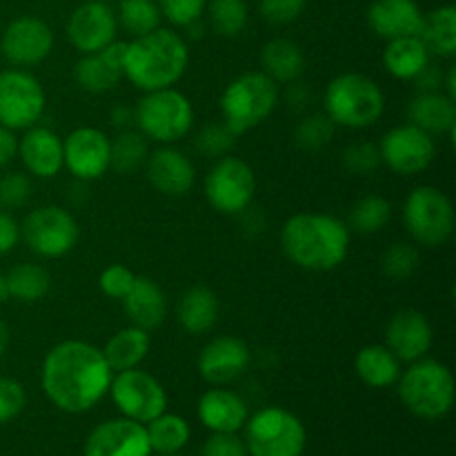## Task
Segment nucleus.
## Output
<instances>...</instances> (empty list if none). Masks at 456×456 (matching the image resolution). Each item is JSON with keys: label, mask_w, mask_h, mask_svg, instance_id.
I'll list each match as a JSON object with an SVG mask.
<instances>
[{"label": "nucleus", "mask_w": 456, "mask_h": 456, "mask_svg": "<svg viewBox=\"0 0 456 456\" xmlns=\"http://www.w3.org/2000/svg\"><path fill=\"white\" fill-rule=\"evenodd\" d=\"M114 372L102 350L85 341H62L47 352L40 370L45 396L67 414H83L110 392Z\"/></svg>", "instance_id": "obj_1"}, {"label": "nucleus", "mask_w": 456, "mask_h": 456, "mask_svg": "<svg viewBox=\"0 0 456 456\" xmlns=\"http://www.w3.org/2000/svg\"><path fill=\"white\" fill-rule=\"evenodd\" d=\"M281 248L301 270H337L350 252V227L332 214H294L281 227Z\"/></svg>", "instance_id": "obj_2"}, {"label": "nucleus", "mask_w": 456, "mask_h": 456, "mask_svg": "<svg viewBox=\"0 0 456 456\" xmlns=\"http://www.w3.org/2000/svg\"><path fill=\"white\" fill-rule=\"evenodd\" d=\"M190 65L187 43L172 29H154L127 43L123 76L141 92L174 87Z\"/></svg>", "instance_id": "obj_3"}, {"label": "nucleus", "mask_w": 456, "mask_h": 456, "mask_svg": "<svg viewBox=\"0 0 456 456\" xmlns=\"http://www.w3.org/2000/svg\"><path fill=\"white\" fill-rule=\"evenodd\" d=\"M323 110L337 127H372L386 111V94L377 80L368 76L354 71L341 74L325 87Z\"/></svg>", "instance_id": "obj_4"}, {"label": "nucleus", "mask_w": 456, "mask_h": 456, "mask_svg": "<svg viewBox=\"0 0 456 456\" xmlns=\"http://www.w3.org/2000/svg\"><path fill=\"white\" fill-rule=\"evenodd\" d=\"M399 396L405 408L419 419L436 421L448 417L454 405V377L448 365L435 359L410 363L399 377Z\"/></svg>", "instance_id": "obj_5"}, {"label": "nucleus", "mask_w": 456, "mask_h": 456, "mask_svg": "<svg viewBox=\"0 0 456 456\" xmlns=\"http://www.w3.org/2000/svg\"><path fill=\"white\" fill-rule=\"evenodd\" d=\"M279 105V83L263 71H245L221 94L223 123L240 136L267 120Z\"/></svg>", "instance_id": "obj_6"}, {"label": "nucleus", "mask_w": 456, "mask_h": 456, "mask_svg": "<svg viewBox=\"0 0 456 456\" xmlns=\"http://www.w3.org/2000/svg\"><path fill=\"white\" fill-rule=\"evenodd\" d=\"M134 123L147 141L174 145L190 134L194 125V107L185 94L174 87L145 92L134 107Z\"/></svg>", "instance_id": "obj_7"}, {"label": "nucleus", "mask_w": 456, "mask_h": 456, "mask_svg": "<svg viewBox=\"0 0 456 456\" xmlns=\"http://www.w3.org/2000/svg\"><path fill=\"white\" fill-rule=\"evenodd\" d=\"M307 432L289 410L270 405L245 421V448L249 456H303Z\"/></svg>", "instance_id": "obj_8"}, {"label": "nucleus", "mask_w": 456, "mask_h": 456, "mask_svg": "<svg viewBox=\"0 0 456 456\" xmlns=\"http://www.w3.org/2000/svg\"><path fill=\"white\" fill-rule=\"evenodd\" d=\"M403 223L408 234L426 248H439L454 234L452 200L435 185H421L410 191L403 205Z\"/></svg>", "instance_id": "obj_9"}, {"label": "nucleus", "mask_w": 456, "mask_h": 456, "mask_svg": "<svg viewBox=\"0 0 456 456\" xmlns=\"http://www.w3.org/2000/svg\"><path fill=\"white\" fill-rule=\"evenodd\" d=\"M20 239L40 258H61L80 239L78 221L61 205H40L20 223Z\"/></svg>", "instance_id": "obj_10"}, {"label": "nucleus", "mask_w": 456, "mask_h": 456, "mask_svg": "<svg viewBox=\"0 0 456 456\" xmlns=\"http://www.w3.org/2000/svg\"><path fill=\"white\" fill-rule=\"evenodd\" d=\"M256 194L254 169L236 156H223L205 176V199L216 212L239 216L248 212Z\"/></svg>", "instance_id": "obj_11"}, {"label": "nucleus", "mask_w": 456, "mask_h": 456, "mask_svg": "<svg viewBox=\"0 0 456 456\" xmlns=\"http://www.w3.org/2000/svg\"><path fill=\"white\" fill-rule=\"evenodd\" d=\"M110 395L125 419L142 426L167 410V392L163 383L141 368L116 372L110 383Z\"/></svg>", "instance_id": "obj_12"}, {"label": "nucleus", "mask_w": 456, "mask_h": 456, "mask_svg": "<svg viewBox=\"0 0 456 456\" xmlns=\"http://www.w3.org/2000/svg\"><path fill=\"white\" fill-rule=\"evenodd\" d=\"M47 96L29 71L13 67V69L0 71V125L12 132L16 129L34 127L45 114Z\"/></svg>", "instance_id": "obj_13"}, {"label": "nucleus", "mask_w": 456, "mask_h": 456, "mask_svg": "<svg viewBox=\"0 0 456 456\" xmlns=\"http://www.w3.org/2000/svg\"><path fill=\"white\" fill-rule=\"evenodd\" d=\"M379 154L381 165L392 169L399 176H414L426 172L436 156L435 136L419 129L417 125L405 123L392 127L386 136L379 141Z\"/></svg>", "instance_id": "obj_14"}, {"label": "nucleus", "mask_w": 456, "mask_h": 456, "mask_svg": "<svg viewBox=\"0 0 456 456\" xmlns=\"http://www.w3.org/2000/svg\"><path fill=\"white\" fill-rule=\"evenodd\" d=\"M53 49V31L43 18L18 16L4 27L0 52L13 67H34Z\"/></svg>", "instance_id": "obj_15"}, {"label": "nucleus", "mask_w": 456, "mask_h": 456, "mask_svg": "<svg viewBox=\"0 0 456 456\" xmlns=\"http://www.w3.org/2000/svg\"><path fill=\"white\" fill-rule=\"evenodd\" d=\"M65 167L76 181H96L110 172V136L96 127H78L62 141Z\"/></svg>", "instance_id": "obj_16"}, {"label": "nucleus", "mask_w": 456, "mask_h": 456, "mask_svg": "<svg viewBox=\"0 0 456 456\" xmlns=\"http://www.w3.org/2000/svg\"><path fill=\"white\" fill-rule=\"evenodd\" d=\"M116 12L102 0H87L71 12L67 20V38L80 53H94L116 40Z\"/></svg>", "instance_id": "obj_17"}, {"label": "nucleus", "mask_w": 456, "mask_h": 456, "mask_svg": "<svg viewBox=\"0 0 456 456\" xmlns=\"http://www.w3.org/2000/svg\"><path fill=\"white\" fill-rule=\"evenodd\" d=\"M252 361L248 343L232 334L212 338L199 354V374L209 386H227L243 377Z\"/></svg>", "instance_id": "obj_18"}, {"label": "nucleus", "mask_w": 456, "mask_h": 456, "mask_svg": "<svg viewBox=\"0 0 456 456\" xmlns=\"http://www.w3.org/2000/svg\"><path fill=\"white\" fill-rule=\"evenodd\" d=\"M85 456H151L150 439L142 423L132 419H111L89 432Z\"/></svg>", "instance_id": "obj_19"}, {"label": "nucleus", "mask_w": 456, "mask_h": 456, "mask_svg": "<svg viewBox=\"0 0 456 456\" xmlns=\"http://www.w3.org/2000/svg\"><path fill=\"white\" fill-rule=\"evenodd\" d=\"M145 174L156 191L172 199L185 196L196 183L194 163L185 151L176 150L174 145H160L159 150L150 151L145 160Z\"/></svg>", "instance_id": "obj_20"}, {"label": "nucleus", "mask_w": 456, "mask_h": 456, "mask_svg": "<svg viewBox=\"0 0 456 456\" xmlns=\"http://www.w3.org/2000/svg\"><path fill=\"white\" fill-rule=\"evenodd\" d=\"M435 332L428 316L419 310H401L386 328V346L401 363H412L430 352Z\"/></svg>", "instance_id": "obj_21"}, {"label": "nucleus", "mask_w": 456, "mask_h": 456, "mask_svg": "<svg viewBox=\"0 0 456 456\" xmlns=\"http://www.w3.org/2000/svg\"><path fill=\"white\" fill-rule=\"evenodd\" d=\"M18 156L27 172L36 178H53L65 167L62 159V138L49 127L25 129L18 141Z\"/></svg>", "instance_id": "obj_22"}, {"label": "nucleus", "mask_w": 456, "mask_h": 456, "mask_svg": "<svg viewBox=\"0 0 456 456\" xmlns=\"http://www.w3.org/2000/svg\"><path fill=\"white\" fill-rule=\"evenodd\" d=\"M368 25L383 40L419 36L423 12L417 0H374L368 9Z\"/></svg>", "instance_id": "obj_23"}, {"label": "nucleus", "mask_w": 456, "mask_h": 456, "mask_svg": "<svg viewBox=\"0 0 456 456\" xmlns=\"http://www.w3.org/2000/svg\"><path fill=\"white\" fill-rule=\"evenodd\" d=\"M196 412H199L200 423L208 430L227 432V435H236V432L243 430L249 417L243 396L223 386H214L212 390L203 392Z\"/></svg>", "instance_id": "obj_24"}, {"label": "nucleus", "mask_w": 456, "mask_h": 456, "mask_svg": "<svg viewBox=\"0 0 456 456\" xmlns=\"http://www.w3.org/2000/svg\"><path fill=\"white\" fill-rule=\"evenodd\" d=\"M120 301H123L129 325H136L147 332L160 328L167 316V297L163 288L147 276H136L129 292Z\"/></svg>", "instance_id": "obj_25"}, {"label": "nucleus", "mask_w": 456, "mask_h": 456, "mask_svg": "<svg viewBox=\"0 0 456 456\" xmlns=\"http://www.w3.org/2000/svg\"><path fill=\"white\" fill-rule=\"evenodd\" d=\"M408 120L430 136H452L456 129V102L444 92L417 94L408 105Z\"/></svg>", "instance_id": "obj_26"}, {"label": "nucleus", "mask_w": 456, "mask_h": 456, "mask_svg": "<svg viewBox=\"0 0 456 456\" xmlns=\"http://www.w3.org/2000/svg\"><path fill=\"white\" fill-rule=\"evenodd\" d=\"M218 312H221V303H218L214 289L205 288V285H194L178 298L176 319L187 334L200 337L216 325Z\"/></svg>", "instance_id": "obj_27"}, {"label": "nucleus", "mask_w": 456, "mask_h": 456, "mask_svg": "<svg viewBox=\"0 0 456 456\" xmlns=\"http://www.w3.org/2000/svg\"><path fill=\"white\" fill-rule=\"evenodd\" d=\"M151 347V337L147 330L136 328V325H127V328L118 330L110 341L102 347V356H105L107 365L111 372H123V370L141 368L142 361L147 359Z\"/></svg>", "instance_id": "obj_28"}, {"label": "nucleus", "mask_w": 456, "mask_h": 456, "mask_svg": "<svg viewBox=\"0 0 456 456\" xmlns=\"http://www.w3.org/2000/svg\"><path fill=\"white\" fill-rule=\"evenodd\" d=\"M354 370L359 374L361 381L374 390H383L399 381L401 377V361L396 359L395 352L387 346L374 343V346H365L356 352Z\"/></svg>", "instance_id": "obj_29"}, {"label": "nucleus", "mask_w": 456, "mask_h": 456, "mask_svg": "<svg viewBox=\"0 0 456 456\" xmlns=\"http://www.w3.org/2000/svg\"><path fill=\"white\" fill-rule=\"evenodd\" d=\"M430 52L419 36L387 40L383 52V65L387 74L399 80H412L426 65H430Z\"/></svg>", "instance_id": "obj_30"}, {"label": "nucleus", "mask_w": 456, "mask_h": 456, "mask_svg": "<svg viewBox=\"0 0 456 456\" xmlns=\"http://www.w3.org/2000/svg\"><path fill=\"white\" fill-rule=\"evenodd\" d=\"M261 67L274 83H294L305 71V56L292 40L274 38L263 47Z\"/></svg>", "instance_id": "obj_31"}, {"label": "nucleus", "mask_w": 456, "mask_h": 456, "mask_svg": "<svg viewBox=\"0 0 456 456\" xmlns=\"http://www.w3.org/2000/svg\"><path fill=\"white\" fill-rule=\"evenodd\" d=\"M419 38L423 40L430 56L452 58L456 53V9L452 4H441L430 13H423Z\"/></svg>", "instance_id": "obj_32"}, {"label": "nucleus", "mask_w": 456, "mask_h": 456, "mask_svg": "<svg viewBox=\"0 0 456 456\" xmlns=\"http://www.w3.org/2000/svg\"><path fill=\"white\" fill-rule=\"evenodd\" d=\"M7 298L18 303H36L52 289V274L38 263H18L4 274Z\"/></svg>", "instance_id": "obj_33"}, {"label": "nucleus", "mask_w": 456, "mask_h": 456, "mask_svg": "<svg viewBox=\"0 0 456 456\" xmlns=\"http://www.w3.org/2000/svg\"><path fill=\"white\" fill-rule=\"evenodd\" d=\"M123 78V69L105 56V52L83 53L74 65V80L80 89L89 94H107Z\"/></svg>", "instance_id": "obj_34"}, {"label": "nucleus", "mask_w": 456, "mask_h": 456, "mask_svg": "<svg viewBox=\"0 0 456 456\" xmlns=\"http://www.w3.org/2000/svg\"><path fill=\"white\" fill-rule=\"evenodd\" d=\"M147 439H150L151 452L156 454H176L190 444L191 428L185 417L165 410L150 423H145Z\"/></svg>", "instance_id": "obj_35"}, {"label": "nucleus", "mask_w": 456, "mask_h": 456, "mask_svg": "<svg viewBox=\"0 0 456 456\" xmlns=\"http://www.w3.org/2000/svg\"><path fill=\"white\" fill-rule=\"evenodd\" d=\"M147 156H150L147 138L136 129H123L114 141H110V169L123 176L145 167Z\"/></svg>", "instance_id": "obj_36"}, {"label": "nucleus", "mask_w": 456, "mask_h": 456, "mask_svg": "<svg viewBox=\"0 0 456 456\" xmlns=\"http://www.w3.org/2000/svg\"><path fill=\"white\" fill-rule=\"evenodd\" d=\"M160 9L156 0H120L116 20L132 38L151 34L160 25Z\"/></svg>", "instance_id": "obj_37"}, {"label": "nucleus", "mask_w": 456, "mask_h": 456, "mask_svg": "<svg viewBox=\"0 0 456 456\" xmlns=\"http://www.w3.org/2000/svg\"><path fill=\"white\" fill-rule=\"evenodd\" d=\"M392 216L390 200L379 194H368L356 200L350 209V225L361 234H377L387 225Z\"/></svg>", "instance_id": "obj_38"}, {"label": "nucleus", "mask_w": 456, "mask_h": 456, "mask_svg": "<svg viewBox=\"0 0 456 456\" xmlns=\"http://www.w3.org/2000/svg\"><path fill=\"white\" fill-rule=\"evenodd\" d=\"M249 12L245 0H212L209 3V25L218 36L234 38L245 31Z\"/></svg>", "instance_id": "obj_39"}, {"label": "nucleus", "mask_w": 456, "mask_h": 456, "mask_svg": "<svg viewBox=\"0 0 456 456\" xmlns=\"http://www.w3.org/2000/svg\"><path fill=\"white\" fill-rule=\"evenodd\" d=\"M421 254L410 243H392L381 256V272L390 281H408L419 270Z\"/></svg>", "instance_id": "obj_40"}, {"label": "nucleus", "mask_w": 456, "mask_h": 456, "mask_svg": "<svg viewBox=\"0 0 456 456\" xmlns=\"http://www.w3.org/2000/svg\"><path fill=\"white\" fill-rule=\"evenodd\" d=\"M337 125L328 118V114H310L294 129V142L305 151H319L332 141Z\"/></svg>", "instance_id": "obj_41"}, {"label": "nucleus", "mask_w": 456, "mask_h": 456, "mask_svg": "<svg viewBox=\"0 0 456 456\" xmlns=\"http://www.w3.org/2000/svg\"><path fill=\"white\" fill-rule=\"evenodd\" d=\"M236 134L225 123H214L200 129L194 138L196 151L205 159H223L234 150Z\"/></svg>", "instance_id": "obj_42"}, {"label": "nucleus", "mask_w": 456, "mask_h": 456, "mask_svg": "<svg viewBox=\"0 0 456 456\" xmlns=\"http://www.w3.org/2000/svg\"><path fill=\"white\" fill-rule=\"evenodd\" d=\"M343 167L354 176H372L381 167V154L374 142H352L343 150Z\"/></svg>", "instance_id": "obj_43"}, {"label": "nucleus", "mask_w": 456, "mask_h": 456, "mask_svg": "<svg viewBox=\"0 0 456 456\" xmlns=\"http://www.w3.org/2000/svg\"><path fill=\"white\" fill-rule=\"evenodd\" d=\"M31 199V181L22 172H9L0 178V209H20Z\"/></svg>", "instance_id": "obj_44"}, {"label": "nucleus", "mask_w": 456, "mask_h": 456, "mask_svg": "<svg viewBox=\"0 0 456 456\" xmlns=\"http://www.w3.org/2000/svg\"><path fill=\"white\" fill-rule=\"evenodd\" d=\"M160 16L167 18L174 27H190L199 22L205 13L208 0H156Z\"/></svg>", "instance_id": "obj_45"}, {"label": "nucleus", "mask_w": 456, "mask_h": 456, "mask_svg": "<svg viewBox=\"0 0 456 456\" xmlns=\"http://www.w3.org/2000/svg\"><path fill=\"white\" fill-rule=\"evenodd\" d=\"M134 279H136V274H134L127 265L114 263V265L105 267V270L101 272V276H98V288H101V292L105 294L107 298L120 301V298L129 292Z\"/></svg>", "instance_id": "obj_46"}, {"label": "nucleus", "mask_w": 456, "mask_h": 456, "mask_svg": "<svg viewBox=\"0 0 456 456\" xmlns=\"http://www.w3.org/2000/svg\"><path fill=\"white\" fill-rule=\"evenodd\" d=\"M307 0H258V12L270 25H292L305 12Z\"/></svg>", "instance_id": "obj_47"}, {"label": "nucleus", "mask_w": 456, "mask_h": 456, "mask_svg": "<svg viewBox=\"0 0 456 456\" xmlns=\"http://www.w3.org/2000/svg\"><path fill=\"white\" fill-rule=\"evenodd\" d=\"M27 403L25 387L16 379L0 377V426L13 421Z\"/></svg>", "instance_id": "obj_48"}, {"label": "nucleus", "mask_w": 456, "mask_h": 456, "mask_svg": "<svg viewBox=\"0 0 456 456\" xmlns=\"http://www.w3.org/2000/svg\"><path fill=\"white\" fill-rule=\"evenodd\" d=\"M200 456H249L245 441L239 435H227V432H212L208 441L200 448Z\"/></svg>", "instance_id": "obj_49"}, {"label": "nucleus", "mask_w": 456, "mask_h": 456, "mask_svg": "<svg viewBox=\"0 0 456 456\" xmlns=\"http://www.w3.org/2000/svg\"><path fill=\"white\" fill-rule=\"evenodd\" d=\"M20 240V225L9 212L0 209V256L9 254Z\"/></svg>", "instance_id": "obj_50"}, {"label": "nucleus", "mask_w": 456, "mask_h": 456, "mask_svg": "<svg viewBox=\"0 0 456 456\" xmlns=\"http://www.w3.org/2000/svg\"><path fill=\"white\" fill-rule=\"evenodd\" d=\"M414 89L417 94H426V92H444V74L441 69H436L435 65H426L417 76L412 78Z\"/></svg>", "instance_id": "obj_51"}, {"label": "nucleus", "mask_w": 456, "mask_h": 456, "mask_svg": "<svg viewBox=\"0 0 456 456\" xmlns=\"http://www.w3.org/2000/svg\"><path fill=\"white\" fill-rule=\"evenodd\" d=\"M18 156V138L13 136L12 129L0 125V169L7 167Z\"/></svg>", "instance_id": "obj_52"}, {"label": "nucleus", "mask_w": 456, "mask_h": 456, "mask_svg": "<svg viewBox=\"0 0 456 456\" xmlns=\"http://www.w3.org/2000/svg\"><path fill=\"white\" fill-rule=\"evenodd\" d=\"M307 101H310V89H307V85L301 83V80L289 83V89H288L289 107H292V110H301V107L307 105Z\"/></svg>", "instance_id": "obj_53"}, {"label": "nucleus", "mask_w": 456, "mask_h": 456, "mask_svg": "<svg viewBox=\"0 0 456 456\" xmlns=\"http://www.w3.org/2000/svg\"><path fill=\"white\" fill-rule=\"evenodd\" d=\"M110 120L116 129H120V132H123V129H129L134 125V110L127 105L114 107V110H111Z\"/></svg>", "instance_id": "obj_54"}, {"label": "nucleus", "mask_w": 456, "mask_h": 456, "mask_svg": "<svg viewBox=\"0 0 456 456\" xmlns=\"http://www.w3.org/2000/svg\"><path fill=\"white\" fill-rule=\"evenodd\" d=\"M444 94L456 101V67H450L448 74L444 76Z\"/></svg>", "instance_id": "obj_55"}, {"label": "nucleus", "mask_w": 456, "mask_h": 456, "mask_svg": "<svg viewBox=\"0 0 456 456\" xmlns=\"http://www.w3.org/2000/svg\"><path fill=\"white\" fill-rule=\"evenodd\" d=\"M9 341H12V334H9L7 323H4V321L0 319V359H3L4 352H7Z\"/></svg>", "instance_id": "obj_56"}, {"label": "nucleus", "mask_w": 456, "mask_h": 456, "mask_svg": "<svg viewBox=\"0 0 456 456\" xmlns=\"http://www.w3.org/2000/svg\"><path fill=\"white\" fill-rule=\"evenodd\" d=\"M7 298V288H4V274L0 272V301H4Z\"/></svg>", "instance_id": "obj_57"}, {"label": "nucleus", "mask_w": 456, "mask_h": 456, "mask_svg": "<svg viewBox=\"0 0 456 456\" xmlns=\"http://www.w3.org/2000/svg\"><path fill=\"white\" fill-rule=\"evenodd\" d=\"M159 456H181V452H176V454H159Z\"/></svg>", "instance_id": "obj_58"}, {"label": "nucleus", "mask_w": 456, "mask_h": 456, "mask_svg": "<svg viewBox=\"0 0 456 456\" xmlns=\"http://www.w3.org/2000/svg\"><path fill=\"white\" fill-rule=\"evenodd\" d=\"M102 3H110V0H102Z\"/></svg>", "instance_id": "obj_59"}]
</instances>
